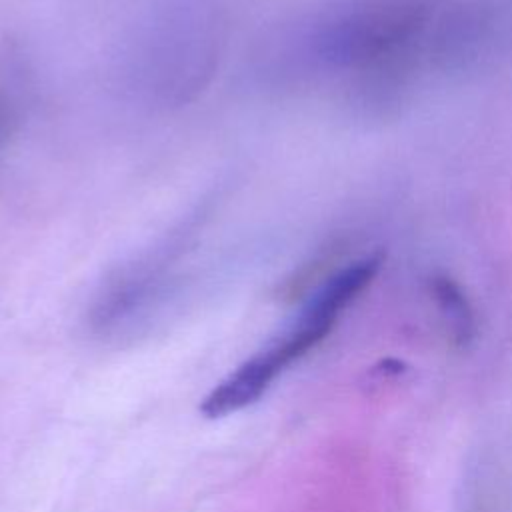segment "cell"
Returning <instances> with one entry per match:
<instances>
[{"instance_id":"obj_2","label":"cell","mask_w":512,"mask_h":512,"mask_svg":"<svg viewBox=\"0 0 512 512\" xmlns=\"http://www.w3.org/2000/svg\"><path fill=\"white\" fill-rule=\"evenodd\" d=\"M434 296L438 300V306L458 342H466L472 334V312L466 304L464 294L460 288L450 282L448 278H438L434 282Z\"/></svg>"},{"instance_id":"obj_1","label":"cell","mask_w":512,"mask_h":512,"mask_svg":"<svg viewBox=\"0 0 512 512\" xmlns=\"http://www.w3.org/2000/svg\"><path fill=\"white\" fill-rule=\"evenodd\" d=\"M378 270L380 258L366 256L330 274L276 338L204 396L200 412L206 418H222L254 404L284 368L326 338L338 316L364 292Z\"/></svg>"},{"instance_id":"obj_3","label":"cell","mask_w":512,"mask_h":512,"mask_svg":"<svg viewBox=\"0 0 512 512\" xmlns=\"http://www.w3.org/2000/svg\"><path fill=\"white\" fill-rule=\"evenodd\" d=\"M10 122H12V106L4 90L0 88V136L10 132Z\"/></svg>"}]
</instances>
